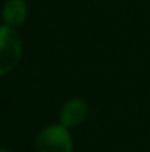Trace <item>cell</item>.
Returning <instances> with one entry per match:
<instances>
[{
  "mask_svg": "<svg viewBox=\"0 0 150 152\" xmlns=\"http://www.w3.org/2000/svg\"><path fill=\"white\" fill-rule=\"evenodd\" d=\"M34 147L36 152H73L74 143L69 129L58 122L50 124L39 131Z\"/></svg>",
  "mask_w": 150,
  "mask_h": 152,
  "instance_id": "obj_1",
  "label": "cell"
},
{
  "mask_svg": "<svg viewBox=\"0 0 150 152\" xmlns=\"http://www.w3.org/2000/svg\"><path fill=\"white\" fill-rule=\"evenodd\" d=\"M21 39L18 32L4 25L0 28V76H7L16 69L21 60Z\"/></svg>",
  "mask_w": 150,
  "mask_h": 152,
  "instance_id": "obj_2",
  "label": "cell"
},
{
  "mask_svg": "<svg viewBox=\"0 0 150 152\" xmlns=\"http://www.w3.org/2000/svg\"><path fill=\"white\" fill-rule=\"evenodd\" d=\"M87 115H88L87 101L81 97H71L62 104L60 113H58V122L66 126L67 129H73V127H78L87 118Z\"/></svg>",
  "mask_w": 150,
  "mask_h": 152,
  "instance_id": "obj_3",
  "label": "cell"
},
{
  "mask_svg": "<svg viewBox=\"0 0 150 152\" xmlns=\"http://www.w3.org/2000/svg\"><path fill=\"white\" fill-rule=\"evenodd\" d=\"M28 16V5L25 0H7L5 5H4V11H2V18H4V23L16 28V27H21L25 23Z\"/></svg>",
  "mask_w": 150,
  "mask_h": 152,
  "instance_id": "obj_4",
  "label": "cell"
},
{
  "mask_svg": "<svg viewBox=\"0 0 150 152\" xmlns=\"http://www.w3.org/2000/svg\"><path fill=\"white\" fill-rule=\"evenodd\" d=\"M0 152H12V151H9V149H2Z\"/></svg>",
  "mask_w": 150,
  "mask_h": 152,
  "instance_id": "obj_5",
  "label": "cell"
}]
</instances>
